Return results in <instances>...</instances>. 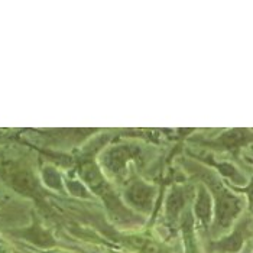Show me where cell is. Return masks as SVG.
<instances>
[{"instance_id":"cell-5","label":"cell","mask_w":253,"mask_h":253,"mask_svg":"<svg viewBox=\"0 0 253 253\" xmlns=\"http://www.w3.org/2000/svg\"><path fill=\"white\" fill-rule=\"evenodd\" d=\"M182 207V195L174 194L171 197L169 203H168V210L172 215H176V213L179 211V209Z\"/></svg>"},{"instance_id":"cell-3","label":"cell","mask_w":253,"mask_h":253,"mask_svg":"<svg viewBox=\"0 0 253 253\" xmlns=\"http://www.w3.org/2000/svg\"><path fill=\"white\" fill-rule=\"evenodd\" d=\"M195 214L206 224L210 221V217H211V198L204 190H201V193L198 195V200H197V204H195Z\"/></svg>"},{"instance_id":"cell-1","label":"cell","mask_w":253,"mask_h":253,"mask_svg":"<svg viewBox=\"0 0 253 253\" xmlns=\"http://www.w3.org/2000/svg\"><path fill=\"white\" fill-rule=\"evenodd\" d=\"M240 211V201L230 194H223L218 198L217 211H215V223L217 227L226 229L230 226L234 217Z\"/></svg>"},{"instance_id":"cell-4","label":"cell","mask_w":253,"mask_h":253,"mask_svg":"<svg viewBox=\"0 0 253 253\" xmlns=\"http://www.w3.org/2000/svg\"><path fill=\"white\" fill-rule=\"evenodd\" d=\"M184 240H185V252L187 253H198L197 248H195L194 234H193V226L190 218L184 223Z\"/></svg>"},{"instance_id":"cell-2","label":"cell","mask_w":253,"mask_h":253,"mask_svg":"<svg viewBox=\"0 0 253 253\" xmlns=\"http://www.w3.org/2000/svg\"><path fill=\"white\" fill-rule=\"evenodd\" d=\"M245 229L246 224H240L233 234H230L229 237H226L224 240H220L213 245L215 251L223 253H237L242 249V245L245 242Z\"/></svg>"}]
</instances>
